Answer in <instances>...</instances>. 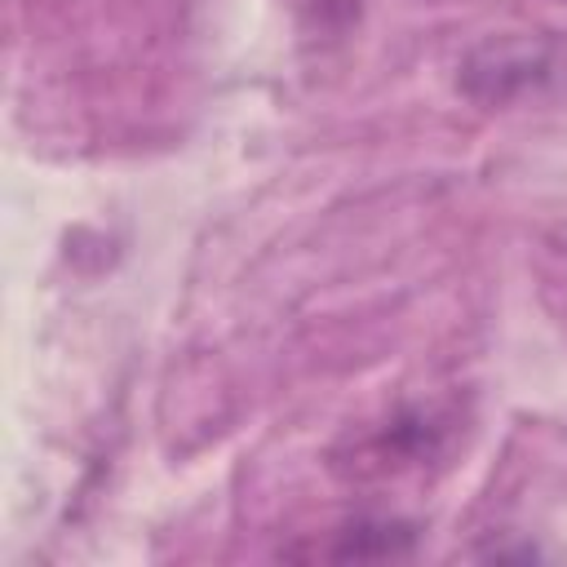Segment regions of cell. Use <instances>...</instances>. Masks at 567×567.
<instances>
[{"label":"cell","mask_w":567,"mask_h":567,"mask_svg":"<svg viewBox=\"0 0 567 567\" xmlns=\"http://www.w3.org/2000/svg\"><path fill=\"white\" fill-rule=\"evenodd\" d=\"M310 35H346L359 18V0H284Z\"/></svg>","instance_id":"277c9868"},{"label":"cell","mask_w":567,"mask_h":567,"mask_svg":"<svg viewBox=\"0 0 567 567\" xmlns=\"http://www.w3.org/2000/svg\"><path fill=\"white\" fill-rule=\"evenodd\" d=\"M443 434H447V421L434 408H403L372 439H363L354 447V461H341V470L363 478V474H385V470L430 461L443 452Z\"/></svg>","instance_id":"6da1fadb"},{"label":"cell","mask_w":567,"mask_h":567,"mask_svg":"<svg viewBox=\"0 0 567 567\" xmlns=\"http://www.w3.org/2000/svg\"><path fill=\"white\" fill-rule=\"evenodd\" d=\"M540 66H545V62H540L536 44H523V40H501V44H496V40H492V44H483V49L470 53L461 84H465V93L478 97V102H505L514 89L532 84V75H536Z\"/></svg>","instance_id":"7a4b0ae2"},{"label":"cell","mask_w":567,"mask_h":567,"mask_svg":"<svg viewBox=\"0 0 567 567\" xmlns=\"http://www.w3.org/2000/svg\"><path fill=\"white\" fill-rule=\"evenodd\" d=\"M416 545V527L399 518H354L332 532V545L319 549V558L337 563H377V558H408Z\"/></svg>","instance_id":"3957f363"}]
</instances>
